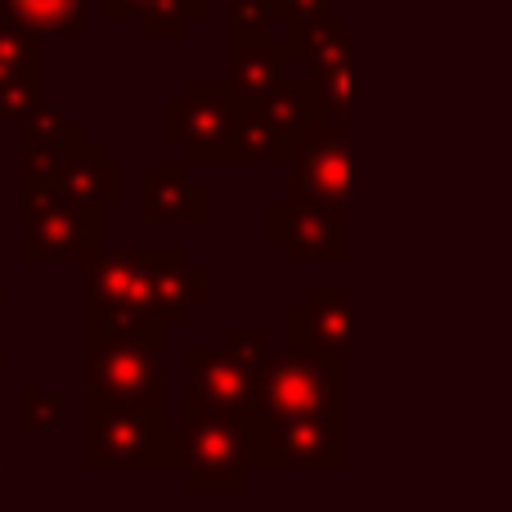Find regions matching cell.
Listing matches in <instances>:
<instances>
[{
    "label": "cell",
    "mask_w": 512,
    "mask_h": 512,
    "mask_svg": "<svg viewBox=\"0 0 512 512\" xmlns=\"http://www.w3.org/2000/svg\"><path fill=\"white\" fill-rule=\"evenodd\" d=\"M207 301V270L180 243H122L86 265L81 337L140 333L167 342Z\"/></svg>",
    "instance_id": "cell-1"
},
{
    "label": "cell",
    "mask_w": 512,
    "mask_h": 512,
    "mask_svg": "<svg viewBox=\"0 0 512 512\" xmlns=\"http://www.w3.org/2000/svg\"><path fill=\"white\" fill-rule=\"evenodd\" d=\"M81 463L90 472H167L180 468L176 427L167 409H144L126 400L81 396Z\"/></svg>",
    "instance_id": "cell-2"
},
{
    "label": "cell",
    "mask_w": 512,
    "mask_h": 512,
    "mask_svg": "<svg viewBox=\"0 0 512 512\" xmlns=\"http://www.w3.org/2000/svg\"><path fill=\"white\" fill-rule=\"evenodd\" d=\"M256 418H346V351L283 346L256 373Z\"/></svg>",
    "instance_id": "cell-3"
},
{
    "label": "cell",
    "mask_w": 512,
    "mask_h": 512,
    "mask_svg": "<svg viewBox=\"0 0 512 512\" xmlns=\"http://www.w3.org/2000/svg\"><path fill=\"white\" fill-rule=\"evenodd\" d=\"M23 230L27 243L18 252L23 265H81L86 270L108 248V216L104 207H86L59 194L54 185H23Z\"/></svg>",
    "instance_id": "cell-4"
},
{
    "label": "cell",
    "mask_w": 512,
    "mask_h": 512,
    "mask_svg": "<svg viewBox=\"0 0 512 512\" xmlns=\"http://www.w3.org/2000/svg\"><path fill=\"white\" fill-rule=\"evenodd\" d=\"M180 441V477L189 490H243L252 477V441L248 418L185 409L176 423Z\"/></svg>",
    "instance_id": "cell-5"
},
{
    "label": "cell",
    "mask_w": 512,
    "mask_h": 512,
    "mask_svg": "<svg viewBox=\"0 0 512 512\" xmlns=\"http://www.w3.org/2000/svg\"><path fill=\"white\" fill-rule=\"evenodd\" d=\"M243 113L248 99L230 81H189L185 95L162 113V135L167 144H180L185 162H234Z\"/></svg>",
    "instance_id": "cell-6"
},
{
    "label": "cell",
    "mask_w": 512,
    "mask_h": 512,
    "mask_svg": "<svg viewBox=\"0 0 512 512\" xmlns=\"http://www.w3.org/2000/svg\"><path fill=\"white\" fill-rule=\"evenodd\" d=\"M81 369H86V387L99 391V396H113L144 409H167L162 342H153V337L140 333L81 337Z\"/></svg>",
    "instance_id": "cell-7"
},
{
    "label": "cell",
    "mask_w": 512,
    "mask_h": 512,
    "mask_svg": "<svg viewBox=\"0 0 512 512\" xmlns=\"http://www.w3.org/2000/svg\"><path fill=\"white\" fill-rule=\"evenodd\" d=\"M256 472H342L351 463L346 418H256L248 414Z\"/></svg>",
    "instance_id": "cell-8"
},
{
    "label": "cell",
    "mask_w": 512,
    "mask_h": 512,
    "mask_svg": "<svg viewBox=\"0 0 512 512\" xmlns=\"http://www.w3.org/2000/svg\"><path fill=\"white\" fill-rule=\"evenodd\" d=\"M288 167H292L288 198L351 216V203H346V194H351V131H346V122L315 117Z\"/></svg>",
    "instance_id": "cell-9"
},
{
    "label": "cell",
    "mask_w": 512,
    "mask_h": 512,
    "mask_svg": "<svg viewBox=\"0 0 512 512\" xmlns=\"http://www.w3.org/2000/svg\"><path fill=\"white\" fill-rule=\"evenodd\" d=\"M310 122H315V104H310L306 77L301 81L283 77V86L274 90V95L248 104L243 126H239L234 162H292L297 144L306 140Z\"/></svg>",
    "instance_id": "cell-10"
},
{
    "label": "cell",
    "mask_w": 512,
    "mask_h": 512,
    "mask_svg": "<svg viewBox=\"0 0 512 512\" xmlns=\"http://www.w3.org/2000/svg\"><path fill=\"white\" fill-rule=\"evenodd\" d=\"M265 239L270 248L283 252L288 265H346V248H351V216H337L328 207L301 203V198L283 194L279 203H270L265 212Z\"/></svg>",
    "instance_id": "cell-11"
},
{
    "label": "cell",
    "mask_w": 512,
    "mask_h": 512,
    "mask_svg": "<svg viewBox=\"0 0 512 512\" xmlns=\"http://www.w3.org/2000/svg\"><path fill=\"white\" fill-rule=\"evenodd\" d=\"M185 373H189L185 409H212V414H239V418L252 414L256 373L234 360L225 346H189Z\"/></svg>",
    "instance_id": "cell-12"
},
{
    "label": "cell",
    "mask_w": 512,
    "mask_h": 512,
    "mask_svg": "<svg viewBox=\"0 0 512 512\" xmlns=\"http://www.w3.org/2000/svg\"><path fill=\"white\" fill-rule=\"evenodd\" d=\"M283 328H288V342L283 346L346 351V337H351V288L346 283H310L306 301L288 306Z\"/></svg>",
    "instance_id": "cell-13"
},
{
    "label": "cell",
    "mask_w": 512,
    "mask_h": 512,
    "mask_svg": "<svg viewBox=\"0 0 512 512\" xmlns=\"http://www.w3.org/2000/svg\"><path fill=\"white\" fill-rule=\"evenodd\" d=\"M54 189L86 207H117L126 203V167L113 162L104 153V144L95 140H81L68 158L59 162V176H54Z\"/></svg>",
    "instance_id": "cell-14"
},
{
    "label": "cell",
    "mask_w": 512,
    "mask_h": 512,
    "mask_svg": "<svg viewBox=\"0 0 512 512\" xmlns=\"http://www.w3.org/2000/svg\"><path fill=\"white\" fill-rule=\"evenodd\" d=\"M144 221L149 225L207 221V189L189 176V162H149L144 167Z\"/></svg>",
    "instance_id": "cell-15"
},
{
    "label": "cell",
    "mask_w": 512,
    "mask_h": 512,
    "mask_svg": "<svg viewBox=\"0 0 512 512\" xmlns=\"http://www.w3.org/2000/svg\"><path fill=\"white\" fill-rule=\"evenodd\" d=\"M225 68H230V86L248 104H256V99L274 95L283 86L288 54H283L279 36H252L239 27H225Z\"/></svg>",
    "instance_id": "cell-16"
},
{
    "label": "cell",
    "mask_w": 512,
    "mask_h": 512,
    "mask_svg": "<svg viewBox=\"0 0 512 512\" xmlns=\"http://www.w3.org/2000/svg\"><path fill=\"white\" fill-rule=\"evenodd\" d=\"M108 23H140L144 36L158 45L185 41L189 27L203 23L207 5L203 0H104Z\"/></svg>",
    "instance_id": "cell-17"
},
{
    "label": "cell",
    "mask_w": 512,
    "mask_h": 512,
    "mask_svg": "<svg viewBox=\"0 0 512 512\" xmlns=\"http://www.w3.org/2000/svg\"><path fill=\"white\" fill-rule=\"evenodd\" d=\"M283 54L288 63H301L306 72H324L333 63L351 59V23L346 18H324V23H288L283 32Z\"/></svg>",
    "instance_id": "cell-18"
},
{
    "label": "cell",
    "mask_w": 512,
    "mask_h": 512,
    "mask_svg": "<svg viewBox=\"0 0 512 512\" xmlns=\"http://www.w3.org/2000/svg\"><path fill=\"white\" fill-rule=\"evenodd\" d=\"M5 18L41 41H81L86 36V0H0Z\"/></svg>",
    "instance_id": "cell-19"
},
{
    "label": "cell",
    "mask_w": 512,
    "mask_h": 512,
    "mask_svg": "<svg viewBox=\"0 0 512 512\" xmlns=\"http://www.w3.org/2000/svg\"><path fill=\"white\" fill-rule=\"evenodd\" d=\"M41 36L23 32L18 23L0 18V90L9 86H41L45 72V50Z\"/></svg>",
    "instance_id": "cell-20"
},
{
    "label": "cell",
    "mask_w": 512,
    "mask_h": 512,
    "mask_svg": "<svg viewBox=\"0 0 512 512\" xmlns=\"http://www.w3.org/2000/svg\"><path fill=\"white\" fill-rule=\"evenodd\" d=\"M23 149H32V153H50V158H68L72 149H77L81 140H86V126L81 122H72L68 113H63L54 99H45L41 108H36L32 117H27L23 126Z\"/></svg>",
    "instance_id": "cell-21"
},
{
    "label": "cell",
    "mask_w": 512,
    "mask_h": 512,
    "mask_svg": "<svg viewBox=\"0 0 512 512\" xmlns=\"http://www.w3.org/2000/svg\"><path fill=\"white\" fill-rule=\"evenodd\" d=\"M306 86H310L315 117H324V122H346V113H351V59L333 63V68H324V72H306Z\"/></svg>",
    "instance_id": "cell-22"
},
{
    "label": "cell",
    "mask_w": 512,
    "mask_h": 512,
    "mask_svg": "<svg viewBox=\"0 0 512 512\" xmlns=\"http://www.w3.org/2000/svg\"><path fill=\"white\" fill-rule=\"evenodd\" d=\"M230 18L225 27H239V32H252V36H279L288 32V9L283 0H225Z\"/></svg>",
    "instance_id": "cell-23"
},
{
    "label": "cell",
    "mask_w": 512,
    "mask_h": 512,
    "mask_svg": "<svg viewBox=\"0 0 512 512\" xmlns=\"http://www.w3.org/2000/svg\"><path fill=\"white\" fill-rule=\"evenodd\" d=\"M18 423L27 432H54L63 423V396L45 387H23L18 391Z\"/></svg>",
    "instance_id": "cell-24"
},
{
    "label": "cell",
    "mask_w": 512,
    "mask_h": 512,
    "mask_svg": "<svg viewBox=\"0 0 512 512\" xmlns=\"http://www.w3.org/2000/svg\"><path fill=\"white\" fill-rule=\"evenodd\" d=\"M225 351L239 364H248L252 373H261V364L270 360V333L261 324H230L225 328Z\"/></svg>",
    "instance_id": "cell-25"
},
{
    "label": "cell",
    "mask_w": 512,
    "mask_h": 512,
    "mask_svg": "<svg viewBox=\"0 0 512 512\" xmlns=\"http://www.w3.org/2000/svg\"><path fill=\"white\" fill-rule=\"evenodd\" d=\"M45 104L41 86H9L0 90V126H23Z\"/></svg>",
    "instance_id": "cell-26"
},
{
    "label": "cell",
    "mask_w": 512,
    "mask_h": 512,
    "mask_svg": "<svg viewBox=\"0 0 512 512\" xmlns=\"http://www.w3.org/2000/svg\"><path fill=\"white\" fill-rule=\"evenodd\" d=\"M288 9V23L306 27V23H324L328 18V0H283Z\"/></svg>",
    "instance_id": "cell-27"
},
{
    "label": "cell",
    "mask_w": 512,
    "mask_h": 512,
    "mask_svg": "<svg viewBox=\"0 0 512 512\" xmlns=\"http://www.w3.org/2000/svg\"><path fill=\"white\" fill-rule=\"evenodd\" d=\"M0 486H5V454H0Z\"/></svg>",
    "instance_id": "cell-28"
}]
</instances>
